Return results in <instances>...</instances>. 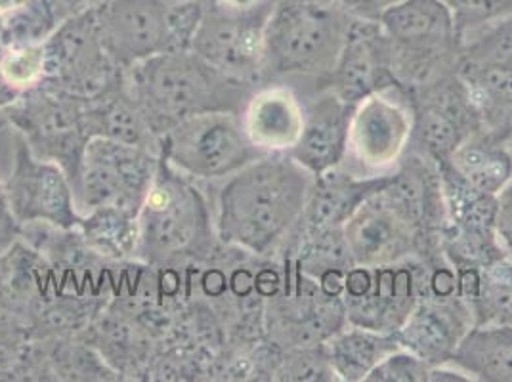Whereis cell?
I'll return each instance as SVG.
<instances>
[{"label":"cell","instance_id":"1","mask_svg":"<svg viewBox=\"0 0 512 382\" xmlns=\"http://www.w3.org/2000/svg\"><path fill=\"white\" fill-rule=\"evenodd\" d=\"M314 176L289 153H266L224 180L214 228L228 249L253 256L278 253L299 230Z\"/></svg>","mask_w":512,"mask_h":382},{"label":"cell","instance_id":"2","mask_svg":"<svg viewBox=\"0 0 512 382\" xmlns=\"http://www.w3.org/2000/svg\"><path fill=\"white\" fill-rule=\"evenodd\" d=\"M123 83L159 140L201 113H241L255 92V86L222 75L193 50L163 52L132 65L125 69Z\"/></svg>","mask_w":512,"mask_h":382},{"label":"cell","instance_id":"3","mask_svg":"<svg viewBox=\"0 0 512 382\" xmlns=\"http://www.w3.org/2000/svg\"><path fill=\"white\" fill-rule=\"evenodd\" d=\"M138 262L150 268H180L216 253L213 209L197 180L178 172L163 157L150 193L138 213Z\"/></svg>","mask_w":512,"mask_h":382},{"label":"cell","instance_id":"4","mask_svg":"<svg viewBox=\"0 0 512 382\" xmlns=\"http://www.w3.org/2000/svg\"><path fill=\"white\" fill-rule=\"evenodd\" d=\"M352 20L337 0H278L264 35L262 83L302 77L327 81Z\"/></svg>","mask_w":512,"mask_h":382},{"label":"cell","instance_id":"5","mask_svg":"<svg viewBox=\"0 0 512 382\" xmlns=\"http://www.w3.org/2000/svg\"><path fill=\"white\" fill-rule=\"evenodd\" d=\"M251 142L241 113L211 111L190 117L161 138V157L197 182L226 180L262 157Z\"/></svg>","mask_w":512,"mask_h":382},{"label":"cell","instance_id":"6","mask_svg":"<svg viewBox=\"0 0 512 382\" xmlns=\"http://www.w3.org/2000/svg\"><path fill=\"white\" fill-rule=\"evenodd\" d=\"M86 106L88 100L43 81L23 92L2 117L37 157L60 165L73 184L90 140Z\"/></svg>","mask_w":512,"mask_h":382},{"label":"cell","instance_id":"7","mask_svg":"<svg viewBox=\"0 0 512 382\" xmlns=\"http://www.w3.org/2000/svg\"><path fill=\"white\" fill-rule=\"evenodd\" d=\"M161 153L106 138L86 144L73 180L79 213L115 207L138 214L157 176Z\"/></svg>","mask_w":512,"mask_h":382},{"label":"cell","instance_id":"8","mask_svg":"<svg viewBox=\"0 0 512 382\" xmlns=\"http://www.w3.org/2000/svg\"><path fill=\"white\" fill-rule=\"evenodd\" d=\"M455 73L469 88L482 130L499 142L512 138V16L465 37Z\"/></svg>","mask_w":512,"mask_h":382},{"label":"cell","instance_id":"9","mask_svg":"<svg viewBox=\"0 0 512 382\" xmlns=\"http://www.w3.org/2000/svg\"><path fill=\"white\" fill-rule=\"evenodd\" d=\"M278 0L228 6L207 0L192 50L222 75L243 85H262L266 25Z\"/></svg>","mask_w":512,"mask_h":382},{"label":"cell","instance_id":"10","mask_svg":"<svg viewBox=\"0 0 512 382\" xmlns=\"http://www.w3.org/2000/svg\"><path fill=\"white\" fill-rule=\"evenodd\" d=\"M379 25L390 43L398 83L406 75L413 86L423 85L442 75L434 67L438 60L459 54L457 23L444 0H402L384 12Z\"/></svg>","mask_w":512,"mask_h":382},{"label":"cell","instance_id":"11","mask_svg":"<svg viewBox=\"0 0 512 382\" xmlns=\"http://www.w3.org/2000/svg\"><path fill=\"white\" fill-rule=\"evenodd\" d=\"M427 289L425 268L409 262V258L383 266H350L342 293L346 321L398 333Z\"/></svg>","mask_w":512,"mask_h":382},{"label":"cell","instance_id":"12","mask_svg":"<svg viewBox=\"0 0 512 382\" xmlns=\"http://www.w3.org/2000/svg\"><path fill=\"white\" fill-rule=\"evenodd\" d=\"M44 81L83 100H94L123 81L100 39L94 8L65 20L44 41Z\"/></svg>","mask_w":512,"mask_h":382},{"label":"cell","instance_id":"13","mask_svg":"<svg viewBox=\"0 0 512 382\" xmlns=\"http://www.w3.org/2000/svg\"><path fill=\"white\" fill-rule=\"evenodd\" d=\"M411 109L413 130L409 146L436 165L448 161L469 136L482 130L469 88L455 71L413 86Z\"/></svg>","mask_w":512,"mask_h":382},{"label":"cell","instance_id":"14","mask_svg":"<svg viewBox=\"0 0 512 382\" xmlns=\"http://www.w3.org/2000/svg\"><path fill=\"white\" fill-rule=\"evenodd\" d=\"M14 159L2 180L12 211L22 226L48 224L65 230L79 228L83 214L75 203L73 184L60 165L37 157L14 130Z\"/></svg>","mask_w":512,"mask_h":382},{"label":"cell","instance_id":"15","mask_svg":"<svg viewBox=\"0 0 512 382\" xmlns=\"http://www.w3.org/2000/svg\"><path fill=\"white\" fill-rule=\"evenodd\" d=\"M169 4L165 0H107L94 8L107 56L123 71L171 52Z\"/></svg>","mask_w":512,"mask_h":382},{"label":"cell","instance_id":"16","mask_svg":"<svg viewBox=\"0 0 512 382\" xmlns=\"http://www.w3.org/2000/svg\"><path fill=\"white\" fill-rule=\"evenodd\" d=\"M400 90L402 86H390L356 104L348 155L352 153L362 169L379 172L398 165L411 144L413 109L400 98Z\"/></svg>","mask_w":512,"mask_h":382},{"label":"cell","instance_id":"17","mask_svg":"<svg viewBox=\"0 0 512 382\" xmlns=\"http://www.w3.org/2000/svg\"><path fill=\"white\" fill-rule=\"evenodd\" d=\"M348 256L354 266H383L406 260L423 239L383 190L363 201L342 228Z\"/></svg>","mask_w":512,"mask_h":382},{"label":"cell","instance_id":"18","mask_svg":"<svg viewBox=\"0 0 512 382\" xmlns=\"http://www.w3.org/2000/svg\"><path fill=\"white\" fill-rule=\"evenodd\" d=\"M390 52V43L379 22L352 20L348 41L327 79V88L356 106L379 90L402 86L392 71Z\"/></svg>","mask_w":512,"mask_h":382},{"label":"cell","instance_id":"19","mask_svg":"<svg viewBox=\"0 0 512 382\" xmlns=\"http://www.w3.org/2000/svg\"><path fill=\"white\" fill-rule=\"evenodd\" d=\"M354 109L356 106L344 102L333 90H321L304 106L302 134L289 155L312 176L339 169L348 155Z\"/></svg>","mask_w":512,"mask_h":382},{"label":"cell","instance_id":"20","mask_svg":"<svg viewBox=\"0 0 512 382\" xmlns=\"http://www.w3.org/2000/svg\"><path fill=\"white\" fill-rule=\"evenodd\" d=\"M472 325L469 308L461 298H438L425 293L398 331V339L402 348L438 367L448 365Z\"/></svg>","mask_w":512,"mask_h":382},{"label":"cell","instance_id":"21","mask_svg":"<svg viewBox=\"0 0 512 382\" xmlns=\"http://www.w3.org/2000/svg\"><path fill=\"white\" fill-rule=\"evenodd\" d=\"M392 174L394 172L381 176L371 174L363 178L350 172H342L339 167L320 176H314V186L310 191L297 232H339L348 222V218L360 209L363 201H367L371 195L384 190L390 184Z\"/></svg>","mask_w":512,"mask_h":382},{"label":"cell","instance_id":"22","mask_svg":"<svg viewBox=\"0 0 512 382\" xmlns=\"http://www.w3.org/2000/svg\"><path fill=\"white\" fill-rule=\"evenodd\" d=\"M241 121L262 153H289L302 134L304 106L287 85H260L243 107Z\"/></svg>","mask_w":512,"mask_h":382},{"label":"cell","instance_id":"23","mask_svg":"<svg viewBox=\"0 0 512 382\" xmlns=\"http://www.w3.org/2000/svg\"><path fill=\"white\" fill-rule=\"evenodd\" d=\"M457 297L467 304L474 325H512L511 253L457 270Z\"/></svg>","mask_w":512,"mask_h":382},{"label":"cell","instance_id":"24","mask_svg":"<svg viewBox=\"0 0 512 382\" xmlns=\"http://www.w3.org/2000/svg\"><path fill=\"white\" fill-rule=\"evenodd\" d=\"M86 130L90 140L106 138L113 142L161 153V140L146 121L142 109L128 94L123 81L106 94L88 100Z\"/></svg>","mask_w":512,"mask_h":382},{"label":"cell","instance_id":"25","mask_svg":"<svg viewBox=\"0 0 512 382\" xmlns=\"http://www.w3.org/2000/svg\"><path fill=\"white\" fill-rule=\"evenodd\" d=\"M325 354L339 381L360 382L394 350L402 348L398 333H383L346 323L323 342Z\"/></svg>","mask_w":512,"mask_h":382},{"label":"cell","instance_id":"26","mask_svg":"<svg viewBox=\"0 0 512 382\" xmlns=\"http://www.w3.org/2000/svg\"><path fill=\"white\" fill-rule=\"evenodd\" d=\"M449 363L474 381L512 382V325H472Z\"/></svg>","mask_w":512,"mask_h":382},{"label":"cell","instance_id":"27","mask_svg":"<svg viewBox=\"0 0 512 382\" xmlns=\"http://www.w3.org/2000/svg\"><path fill=\"white\" fill-rule=\"evenodd\" d=\"M440 165V163H438ZM472 190L497 195L512 178V153L484 130L474 132L444 161Z\"/></svg>","mask_w":512,"mask_h":382},{"label":"cell","instance_id":"28","mask_svg":"<svg viewBox=\"0 0 512 382\" xmlns=\"http://www.w3.org/2000/svg\"><path fill=\"white\" fill-rule=\"evenodd\" d=\"M79 234L94 255L107 262H138L140 226L138 214L115 207H102L83 214Z\"/></svg>","mask_w":512,"mask_h":382},{"label":"cell","instance_id":"29","mask_svg":"<svg viewBox=\"0 0 512 382\" xmlns=\"http://www.w3.org/2000/svg\"><path fill=\"white\" fill-rule=\"evenodd\" d=\"M0 71L8 85L20 94L41 85L46 75L44 43L8 46L0 54Z\"/></svg>","mask_w":512,"mask_h":382},{"label":"cell","instance_id":"30","mask_svg":"<svg viewBox=\"0 0 512 382\" xmlns=\"http://www.w3.org/2000/svg\"><path fill=\"white\" fill-rule=\"evenodd\" d=\"M432 365L421 360L406 348L390 352L369 375L365 382H430Z\"/></svg>","mask_w":512,"mask_h":382},{"label":"cell","instance_id":"31","mask_svg":"<svg viewBox=\"0 0 512 382\" xmlns=\"http://www.w3.org/2000/svg\"><path fill=\"white\" fill-rule=\"evenodd\" d=\"M22 239V224L12 211L4 182L0 180V255L12 249Z\"/></svg>","mask_w":512,"mask_h":382},{"label":"cell","instance_id":"32","mask_svg":"<svg viewBox=\"0 0 512 382\" xmlns=\"http://www.w3.org/2000/svg\"><path fill=\"white\" fill-rule=\"evenodd\" d=\"M495 228L501 247L512 255V178L507 186L497 193Z\"/></svg>","mask_w":512,"mask_h":382},{"label":"cell","instance_id":"33","mask_svg":"<svg viewBox=\"0 0 512 382\" xmlns=\"http://www.w3.org/2000/svg\"><path fill=\"white\" fill-rule=\"evenodd\" d=\"M342 10L354 18L365 22H379L386 10L396 6L402 0H337Z\"/></svg>","mask_w":512,"mask_h":382},{"label":"cell","instance_id":"34","mask_svg":"<svg viewBox=\"0 0 512 382\" xmlns=\"http://www.w3.org/2000/svg\"><path fill=\"white\" fill-rule=\"evenodd\" d=\"M20 96H22V94L8 85V81L4 79V75H2V71H0V115H2L8 107L14 106Z\"/></svg>","mask_w":512,"mask_h":382},{"label":"cell","instance_id":"35","mask_svg":"<svg viewBox=\"0 0 512 382\" xmlns=\"http://www.w3.org/2000/svg\"><path fill=\"white\" fill-rule=\"evenodd\" d=\"M8 48V27H6V12L0 10V54Z\"/></svg>","mask_w":512,"mask_h":382},{"label":"cell","instance_id":"36","mask_svg":"<svg viewBox=\"0 0 512 382\" xmlns=\"http://www.w3.org/2000/svg\"><path fill=\"white\" fill-rule=\"evenodd\" d=\"M25 2H27V0H0V10L8 14V12H12V10L23 6Z\"/></svg>","mask_w":512,"mask_h":382},{"label":"cell","instance_id":"37","mask_svg":"<svg viewBox=\"0 0 512 382\" xmlns=\"http://www.w3.org/2000/svg\"><path fill=\"white\" fill-rule=\"evenodd\" d=\"M213 2L228 4V6H251V4H255L258 0H213Z\"/></svg>","mask_w":512,"mask_h":382},{"label":"cell","instance_id":"38","mask_svg":"<svg viewBox=\"0 0 512 382\" xmlns=\"http://www.w3.org/2000/svg\"><path fill=\"white\" fill-rule=\"evenodd\" d=\"M167 4H180V2H190V0H165Z\"/></svg>","mask_w":512,"mask_h":382}]
</instances>
